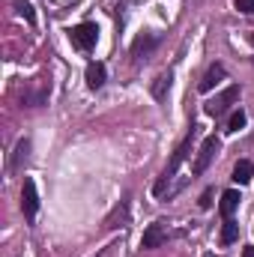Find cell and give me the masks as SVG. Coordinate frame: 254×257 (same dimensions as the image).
Wrapping results in <instances>:
<instances>
[{
    "label": "cell",
    "instance_id": "obj_16",
    "mask_svg": "<svg viewBox=\"0 0 254 257\" xmlns=\"http://www.w3.org/2000/svg\"><path fill=\"white\" fill-rule=\"evenodd\" d=\"M18 12H21V15H24L30 24L36 21V15H33V6H30V3H18Z\"/></svg>",
    "mask_w": 254,
    "mask_h": 257
},
{
    "label": "cell",
    "instance_id": "obj_3",
    "mask_svg": "<svg viewBox=\"0 0 254 257\" xmlns=\"http://www.w3.org/2000/svg\"><path fill=\"white\" fill-rule=\"evenodd\" d=\"M236 99H239V87L233 84V87H227L221 96H215V99L206 105V114H209V117H218V114H224V111H227Z\"/></svg>",
    "mask_w": 254,
    "mask_h": 257
},
{
    "label": "cell",
    "instance_id": "obj_7",
    "mask_svg": "<svg viewBox=\"0 0 254 257\" xmlns=\"http://www.w3.org/2000/svg\"><path fill=\"white\" fill-rule=\"evenodd\" d=\"M239 200H242V197H239V192H236V189H227V192L221 194V203H218V209H221V215H224V218H230V215L236 212V206H239Z\"/></svg>",
    "mask_w": 254,
    "mask_h": 257
},
{
    "label": "cell",
    "instance_id": "obj_14",
    "mask_svg": "<svg viewBox=\"0 0 254 257\" xmlns=\"http://www.w3.org/2000/svg\"><path fill=\"white\" fill-rule=\"evenodd\" d=\"M239 128H245V111H233V114H230L227 132H239Z\"/></svg>",
    "mask_w": 254,
    "mask_h": 257
},
{
    "label": "cell",
    "instance_id": "obj_19",
    "mask_svg": "<svg viewBox=\"0 0 254 257\" xmlns=\"http://www.w3.org/2000/svg\"><path fill=\"white\" fill-rule=\"evenodd\" d=\"M242 257H254V245H245V251H242Z\"/></svg>",
    "mask_w": 254,
    "mask_h": 257
},
{
    "label": "cell",
    "instance_id": "obj_11",
    "mask_svg": "<svg viewBox=\"0 0 254 257\" xmlns=\"http://www.w3.org/2000/svg\"><path fill=\"white\" fill-rule=\"evenodd\" d=\"M236 236H239V224H236L233 218H224V227H221V242H224V245H230V242H236Z\"/></svg>",
    "mask_w": 254,
    "mask_h": 257
},
{
    "label": "cell",
    "instance_id": "obj_5",
    "mask_svg": "<svg viewBox=\"0 0 254 257\" xmlns=\"http://www.w3.org/2000/svg\"><path fill=\"white\" fill-rule=\"evenodd\" d=\"M191 135H194V128H191ZM191 135L186 138V141H183V144H180V147H177V153H174L171 165L165 168V177H174V174H177V168H180V165L186 162V156H189V147H191Z\"/></svg>",
    "mask_w": 254,
    "mask_h": 257
},
{
    "label": "cell",
    "instance_id": "obj_13",
    "mask_svg": "<svg viewBox=\"0 0 254 257\" xmlns=\"http://www.w3.org/2000/svg\"><path fill=\"white\" fill-rule=\"evenodd\" d=\"M153 45H156V39H153V36H141V39L135 42V48H132V54H135V57H141V54H144V51H150Z\"/></svg>",
    "mask_w": 254,
    "mask_h": 257
},
{
    "label": "cell",
    "instance_id": "obj_4",
    "mask_svg": "<svg viewBox=\"0 0 254 257\" xmlns=\"http://www.w3.org/2000/svg\"><path fill=\"white\" fill-rule=\"evenodd\" d=\"M21 209H24L27 218H33L36 209H39V197H36V186H33V180H24V186H21Z\"/></svg>",
    "mask_w": 254,
    "mask_h": 257
},
{
    "label": "cell",
    "instance_id": "obj_12",
    "mask_svg": "<svg viewBox=\"0 0 254 257\" xmlns=\"http://www.w3.org/2000/svg\"><path fill=\"white\" fill-rule=\"evenodd\" d=\"M165 90H171V72H165V75L156 78V84H153V96H156V99H165Z\"/></svg>",
    "mask_w": 254,
    "mask_h": 257
},
{
    "label": "cell",
    "instance_id": "obj_6",
    "mask_svg": "<svg viewBox=\"0 0 254 257\" xmlns=\"http://www.w3.org/2000/svg\"><path fill=\"white\" fill-rule=\"evenodd\" d=\"M162 242H165V230H162V224H150V227L144 230L141 248H159Z\"/></svg>",
    "mask_w": 254,
    "mask_h": 257
},
{
    "label": "cell",
    "instance_id": "obj_17",
    "mask_svg": "<svg viewBox=\"0 0 254 257\" xmlns=\"http://www.w3.org/2000/svg\"><path fill=\"white\" fill-rule=\"evenodd\" d=\"M233 6L239 12H254V0H233Z\"/></svg>",
    "mask_w": 254,
    "mask_h": 257
},
{
    "label": "cell",
    "instance_id": "obj_10",
    "mask_svg": "<svg viewBox=\"0 0 254 257\" xmlns=\"http://www.w3.org/2000/svg\"><path fill=\"white\" fill-rule=\"evenodd\" d=\"M254 177V165L251 162H236V168H233V183H239V186H245V183H251Z\"/></svg>",
    "mask_w": 254,
    "mask_h": 257
},
{
    "label": "cell",
    "instance_id": "obj_9",
    "mask_svg": "<svg viewBox=\"0 0 254 257\" xmlns=\"http://www.w3.org/2000/svg\"><path fill=\"white\" fill-rule=\"evenodd\" d=\"M105 75H108V72H105L102 63H90L87 66V87H90V90H99V87L105 84Z\"/></svg>",
    "mask_w": 254,
    "mask_h": 257
},
{
    "label": "cell",
    "instance_id": "obj_18",
    "mask_svg": "<svg viewBox=\"0 0 254 257\" xmlns=\"http://www.w3.org/2000/svg\"><path fill=\"white\" fill-rule=\"evenodd\" d=\"M209 203H212V189H206L203 197H200V206H203V209H209Z\"/></svg>",
    "mask_w": 254,
    "mask_h": 257
},
{
    "label": "cell",
    "instance_id": "obj_2",
    "mask_svg": "<svg viewBox=\"0 0 254 257\" xmlns=\"http://www.w3.org/2000/svg\"><path fill=\"white\" fill-rule=\"evenodd\" d=\"M215 153H218V138H215V135L203 138V144H200V150H197V159H194V165H191V174H203V171L209 168V162L215 159Z\"/></svg>",
    "mask_w": 254,
    "mask_h": 257
},
{
    "label": "cell",
    "instance_id": "obj_15",
    "mask_svg": "<svg viewBox=\"0 0 254 257\" xmlns=\"http://www.w3.org/2000/svg\"><path fill=\"white\" fill-rule=\"evenodd\" d=\"M27 150H30V141H18V147H15V159H12V165H21V162L27 159Z\"/></svg>",
    "mask_w": 254,
    "mask_h": 257
},
{
    "label": "cell",
    "instance_id": "obj_1",
    "mask_svg": "<svg viewBox=\"0 0 254 257\" xmlns=\"http://www.w3.org/2000/svg\"><path fill=\"white\" fill-rule=\"evenodd\" d=\"M69 39H72V45L78 51H90L96 45V39H99V27L93 21H84V24H78V27L69 30Z\"/></svg>",
    "mask_w": 254,
    "mask_h": 257
},
{
    "label": "cell",
    "instance_id": "obj_8",
    "mask_svg": "<svg viewBox=\"0 0 254 257\" xmlns=\"http://www.w3.org/2000/svg\"><path fill=\"white\" fill-rule=\"evenodd\" d=\"M221 78H224V66L215 63L212 69H209V72H206V75H203V81L197 84V90H200V93H209V90H212V87H215Z\"/></svg>",
    "mask_w": 254,
    "mask_h": 257
}]
</instances>
